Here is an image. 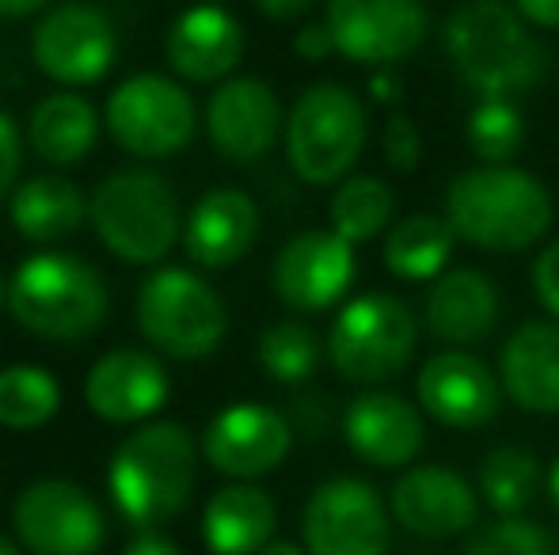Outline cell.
<instances>
[{
	"label": "cell",
	"instance_id": "obj_1",
	"mask_svg": "<svg viewBox=\"0 0 559 555\" xmlns=\"http://www.w3.org/2000/svg\"><path fill=\"white\" fill-rule=\"evenodd\" d=\"M453 73L479 99H518L548 76V50L507 0H464L442 23Z\"/></svg>",
	"mask_w": 559,
	"mask_h": 555
},
{
	"label": "cell",
	"instance_id": "obj_2",
	"mask_svg": "<svg viewBox=\"0 0 559 555\" xmlns=\"http://www.w3.org/2000/svg\"><path fill=\"white\" fill-rule=\"evenodd\" d=\"M445 221L456 240L491 255H518L548 237L556 206L548 186L514 164H479L445 186Z\"/></svg>",
	"mask_w": 559,
	"mask_h": 555
},
{
	"label": "cell",
	"instance_id": "obj_3",
	"mask_svg": "<svg viewBox=\"0 0 559 555\" xmlns=\"http://www.w3.org/2000/svg\"><path fill=\"white\" fill-rule=\"evenodd\" d=\"M194 480H199V445L179 422H148L133 430L107 464V491L118 514L141 533L183 514Z\"/></svg>",
	"mask_w": 559,
	"mask_h": 555
},
{
	"label": "cell",
	"instance_id": "obj_4",
	"mask_svg": "<svg viewBox=\"0 0 559 555\" xmlns=\"http://www.w3.org/2000/svg\"><path fill=\"white\" fill-rule=\"evenodd\" d=\"M107 301L104 275L69 252H38L8 278V312L35 339H88L104 324Z\"/></svg>",
	"mask_w": 559,
	"mask_h": 555
},
{
	"label": "cell",
	"instance_id": "obj_5",
	"mask_svg": "<svg viewBox=\"0 0 559 555\" xmlns=\"http://www.w3.org/2000/svg\"><path fill=\"white\" fill-rule=\"evenodd\" d=\"M88 217L104 248L122 263H160L179 240V198L164 176L126 168L107 176L88 202Z\"/></svg>",
	"mask_w": 559,
	"mask_h": 555
},
{
	"label": "cell",
	"instance_id": "obj_6",
	"mask_svg": "<svg viewBox=\"0 0 559 555\" xmlns=\"http://www.w3.org/2000/svg\"><path fill=\"white\" fill-rule=\"evenodd\" d=\"M369 137L366 104L335 81H320L297 96L286 114V156L309 186H338L358 164Z\"/></svg>",
	"mask_w": 559,
	"mask_h": 555
},
{
	"label": "cell",
	"instance_id": "obj_7",
	"mask_svg": "<svg viewBox=\"0 0 559 555\" xmlns=\"http://www.w3.org/2000/svg\"><path fill=\"white\" fill-rule=\"evenodd\" d=\"M419 347V319L396 293L350 297L328 331V358L350 385H384L412 365Z\"/></svg>",
	"mask_w": 559,
	"mask_h": 555
},
{
	"label": "cell",
	"instance_id": "obj_8",
	"mask_svg": "<svg viewBox=\"0 0 559 555\" xmlns=\"http://www.w3.org/2000/svg\"><path fill=\"white\" fill-rule=\"evenodd\" d=\"M138 327L160 354L194 362L222 347L228 312L206 278L187 267H160L138 289Z\"/></svg>",
	"mask_w": 559,
	"mask_h": 555
},
{
	"label": "cell",
	"instance_id": "obj_9",
	"mask_svg": "<svg viewBox=\"0 0 559 555\" xmlns=\"http://www.w3.org/2000/svg\"><path fill=\"white\" fill-rule=\"evenodd\" d=\"M104 119L118 145L145 160L183 153L199 126L191 92L160 73H138L118 84L107 99Z\"/></svg>",
	"mask_w": 559,
	"mask_h": 555
},
{
	"label": "cell",
	"instance_id": "obj_10",
	"mask_svg": "<svg viewBox=\"0 0 559 555\" xmlns=\"http://www.w3.org/2000/svg\"><path fill=\"white\" fill-rule=\"evenodd\" d=\"M301 536L309 555H389L392 510L373 483L332 475L305 503Z\"/></svg>",
	"mask_w": 559,
	"mask_h": 555
},
{
	"label": "cell",
	"instance_id": "obj_11",
	"mask_svg": "<svg viewBox=\"0 0 559 555\" xmlns=\"http://www.w3.org/2000/svg\"><path fill=\"white\" fill-rule=\"evenodd\" d=\"M12 529L31 555H96L107 541L99 503L73 480H35L12 506Z\"/></svg>",
	"mask_w": 559,
	"mask_h": 555
},
{
	"label": "cell",
	"instance_id": "obj_12",
	"mask_svg": "<svg viewBox=\"0 0 559 555\" xmlns=\"http://www.w3.org/2000/svg\"><path fill=\"white\" fill-rule=\"evenodd\" d=\"M324 23L346 61L396 69L427 43L430 12L423 0H328Z\"/></svg>",
	"mask_w": 559,
	"mask_h": 555
},
{
	"label": "cell",
	"instance_id": "obj_13",
	"mask_svg": "<svg viewBox=\"0 0 559 555\" xmlns=\"http://www.w3.org/2000/svg\"><path fill=\"white\" fill-rule=\"evenodd\" d=\"M358 275V252L332 229L297 232L282 244L271 267L278 301L294 312H328L343 301Z\"/></svg>",
	"mask_w": 559,
	"mask_h": 555
},
{
	"label": "cell",
	"instance_id": "obj_14",
	"mask_svg": "<svg viewBox=\"0 0 559 555\" xmlns=\"http://www.w3.org/2000/svg\"><path fill=\"white\" fill-rule=\"evenodd\" d=\"M479 491L461 472L445 464L407 468L389 491L392 521L407 536L419 541H453L476 529L479 521Z\"/></svg>",
	"mask_w": 559,
	"mask_h": 555
},
{
	"label": "cell",
	"instance_id": "obj_15",
	"mask_svg": "<svg viewBox=\"0 0 559 555\" xmlns=\"http://www.w3.org/2000/svg\"><path fill=\"white\" fill-rule=\"evenodd\" d=\"M31 53L50 81L92 84L115 65L118 35L96 4H58L35 27Z\"/></svg>",
	"mask_w": 559,
	"mask_h": 555
},
{
	"label": "cell",
	"instance_id": "obj_16",
	"mask_svg": "<svg viewBox=\"0 0 559 555\" xmlns=\"http://www.w3.org/2000/svg\"><path fill=\"white\" fill-rule=\"evenodd\" d=\"M294 449V426L266 403H233L217 411L202 437L210 468L236 483H251L274 472Z\"/></svg>",
	"mask_w": 559,
	"mask_h": 555
},
{
	"label": "cell",
	"instance_id": "obj_17",
	"mask_svg": "<svg viewBox=\"0 0 559 555\" xmlns=\"http://www.w3.org/2000/svg\"><path fill=\"white\" fill-rule=\"evenodd\" d=\"M415 396L427 419L449 430H479L502 411V381L468 350H442L427 358L415 377Z\"/></svg>",
	"mask_w": 559,
	"mask_h": 555
},
{
	"label": "cell",
	"instance_id": "obj_18",
	"mask_svg": "<svg viewBox=\"0 0 559 555\" xmlns=\"http://www.w3.org/2000/svg\"><path fill=\"white\" fill-rule=\"evenodd\" d=\"M210 145L228 164H255L282 134V104L259 76H228L206 104Z\"/></svg>",
	"mask_w": 559,
	"mask_h": 555
},
{
	"label": "cell",
	"instance_id": "obj_19",
	"mask_svg": "<svg viewBox=\"0 0 559 555\" xmlns=\"http://www.w3.org/2000/svg\"><path fill=\"white\" fill-rule=\"evenodd\" d=\"M343 437L358 460L373 468H404L427 445L423 408L396 393H361L346 403Z\"/></svg>",
	"mask_w": 559,
	"mask_h": 555
},
{
	"label": "cell",
	"instance_id": "obj_20",
	"mask_svg": "<svg viewBox=\"0 0 559 555\" xmlns=\"http://www.w3.org/2000/svg\"><path fill=\"white\" fill-rule=\"evenodd\" d=\"M84 400L104 422H141L168 400V373L148 350H111L88 370Z\"/></svg>",
	"mask_w": 559,
	"mask_h": 555
},
{
	"label": "cell",
	"instance_id": "obj_21",
	"mask_svg": "<svg viewBox=\"0 0 559 555\" xmlns=\"http://www.w3.org/2000/svg\"><path fill=\"white\" fill-rule=\"evenodd\" d=\"M164 53L176 76L194 84L228 81L243 58V27L236 15H228L217 4L187 8L176 23H171L168 38H164Z\"/></svg>",
	"mask_w": 559,
	"mask_h": 555
},
{
	"label": "cell",
	"instance_id": "obj_22",
	"mask_svg": "<svg viewBox=\"0 0 559 555\" xmlns=\"http://www.w3.org/2000/svg\"><path fill=\"white\" fill-rule=\"evenodd\" d=\"M499 381L507 400L530 415H559V324L525 319L499 354Z\"/></svg>",
	"mask_w": 559,
	"mask_h": 555
},
{
	"label": "cell",
	"instance_id": "obj_23",
	"mask_svg": "<svg viewBox=\"0 0 559 555\" xmlns=\"http://www.w3.org/2000/svg\"><path fill=\"white\" fill-rule=\"evenodd\" d=\"M427 331L453 350L476 347L499 324V286L476 267H453L427 293Z\"/></svg>",
	"mask_w": 559,
	"mask_h": 555
},
{
	"label": "cell",
	"instance_id": "obj_24",
	"mask_svg": "<svg viewBox=\"0 0 559 555\" xmlns=\"http://www.w3.org/2000/svg\"><path fill=\"white\" fill-rule=\"evenodd\" d=\"M259 237V206L251 194L222 186L199 198L183 229V248L199 267L222 270L240 263Z\"/></svg>",
	"mask_w": 559,
	"mask_h": 555
},
{
	"label": "cell",
	"instance_id": "obj_25",
	"mask_svg": "<svg viewBox=\"0 0 559 555\" xmlns=\"http://www.w3.org/2000/svg\"><path fill=\"white\" fill-rule=\"evenodd\" d=\"M278 506L255 483H228L206 503L202 541L214 555H259L274 541Z\"/></svg>",
	"mask_w": 559,
	"mask_h": 555
},
{
	"label": "cell",
	"instance_id": "obj_26",
	"mask_svg": "<svg viewBox=\"0 0 559 555\" xmlns=\"http://www.w3.org/2000/svg\"><path fill=\"white\" fill-rule=\"evenodd\" d=\"M8 217H12L15 232L31 244H58L84 225L88 202H84L81 186L73 179L35 176L12 191Z\"/></svg>",
	"mask_w": 559,
	"mask_h": 555
},
{
	"label": "cell",
	"instance_id": "obj_27",
	"mask_svg": "<svg viewBox=\"0 0 559 555\" xmlns=\"http://www.w3.org/2000/svg\"><path fill=\"white\" fill-rule=\"evenodd\" d=\"M99 137V114L76 92H53V96L38 99L27 122V141L35 148L38 160L53 164V168H69V164L84 160L96 148Z\"/></svg>",
	"mask_w": 559,
	"mask_h": 555
},
{
	"label": "cell",
	"instance_id": "obj_28",
	"mask_svg": "<svg viewBox=\"0 0 559 555\" xmlns=\"http://www.w3.org/2000/svg\"><path fill=\"white\" fill-rule=\"evenodd\" d=\"M456 232L445 214H407L384 232V267L400 281H435L453 260Z\"/></svg>",
	"mask_w": 559,
	"mask_h": 555
},
{
	"label": "cell",
	"instance_id": "obj_29",
	"mask_svg": "<svg viewBox=\"0 0 559 555\" xmlns=\"http://www.w3.org/2000/svg\"><path fill=\"white\" fill-rule=\"evenodd\" d=\"M540 460L522 445H499L484 457L479 464V498L491 514L499 518H522L533 506V498L540 495Z\"/></svg>",
	"mask_w": 559,
	"mask_h": 555
},
{
	"label": "cell",
	"instance_id": "obj_30",
	"mask_svg": "<svg viewBox=\"0 0 559 555\" xmlns=\"http://www.w3.org/2000/svg\"><path fill=\"white\" fill-rule=\"evenodd\" d=\"M392 214H396V194L377 176H346L335 186L332 206H328L332 232L350 240L354 248L381 237L392 225Z\"/></svg>",
	"mask_w": 559,
	"mask_h": 555
},
{
	"label": "cell",
	"instance_id": "obj_31",
	"mask_svg": "<svg viewBox=\"0 0 559 555\" xmlns=\"http://www.w3.org/2000/svg\"><path fill=\"white\" fill-rule=\"evenodd\" d=\"M61 408V385L38 365H8L0 370V426L38 430Z\"/></svg>",
	"mask_w": 559,
	"mask_h": 555
},
{
	"label": "cell",
	"instance_id": "obj_32",
	"mask_svg": "<svg viewBox=\"0 0 559 555\" xmlns=\"http://www.w3.org/2000/svg\"><path fill=\"white\" fill-rule=\"evenodd\" d=\"M464 137L479 164H510L525 145V119L518 99H476Z\"/></svg>",
	"mask_w": 559,
	"mask_h": 555
},
{
	"label": "cell",
	"instance_id": "obj_33",
	"mask_svg": "<svg viewBox=\"0 0 559 555\" xmlns=\"http://www.w3.org/2000/svg\"><path fill=\"white\" fill-rule=\"evenodd\" d=\"M259 365L278 385H297L320 365V342L301 319H278L259 335Z\"/></svg>",
	"mask_w": 559,
	"mask_h": 555
},
{
	"label": "cell",
	"instance_id": "obj_34",
	"mask_svg": "<svg viewBox=\"0 0 559 555\" xmlns=\"http://www.w3.org/2000/svg\"><path fill=\"white\" fill-rule=\"evenodd\" d=\"M461 555H559V544L540 521L499 518L491 529L472 536Z\"/></svg>",
	"mask_w": 559,
	"mask_h": 555
},
{
	"label": "cell",
	"instance_id": "obj_35",
	"mask_svg": "<svg viewBox=\"0 0 559 555\" xmlns=\"http://www.w3.org/2000/svg\"><path fill=\"white\" fill-rule=\"evenodd\" d=\"M381 156L392 171H400V176H412V171L419 168L423 164V134H419V126H415V119H407V114H400V111H392L389 119H384Z\"/></svg>",
	"mask_w": 559,
	"mask_h": 555
},
{
	"label": "cell",
	"instance_id": "obj_36",
	"mask_svg": "<svg viewBox=\"0 0 559 555\" xmlns=\"http://www.w3.org/2000/svg\"><path fill=\"white\" fill-rule=\"evenodd\" d=\"M533 293H537L540 309L559 324V237L548 240L533 260Z\"/></svg>",
	"mask_w": 559,
	"mask_h": 555
},
{
	"label": "cell",
	"instance_id": "obj_37",
	"mask_svg": "<svg viewBox=\"0 0 559 555\" xmlns=\"http://www.w3.org/2000/svg\"><path fill=\"white\" fill-rule=\"evenodd\" d=\"M20 160H23L20 126L12 122V114L0 111V198H4L15 186V179H20Z\"/></svg>",
	"mask_w": 559,
	"mask_h": 555
},
{
	"label": "cell",
	"instance_id": "obj_38",
	"mask_svg": "<svg viewBox=\"0 0 559 555\" xmlns=\"http://www.w3.org/2000/svg\"><path fill=\"white\" fill-rule=\"evenodd\" d=\"M294 50H297V58L301 61H328L335 50V38H332V31H328V23L320 20V23H305V27H297V35H294Z\"/></svg>",
	"mask_w": 559,
	"mask_h": 555
},
{
	"label": "cell",
	"instance_id": "obj_39",
	"mask_svg": "<svg viewBox=\"0 0 559 555\" xmlns=\"http://www.w3.org/2000/svg\"><path fill=\"white\" fill-rule=\"evenodd\" d=\"M369 99L381 107L404 104V84H400L396 69H373V73H369Z\"/></svg>",
	"mask_w": 559,
	"mask_h": 555
},
{
	"label": "cell",
	"instance_id": "obj_40",
	"mask_svg": "<svg viewBox=\"0 0 559 555\" xmlns=\"http://www.w3.org/2000/svg\"><path fill=\"white\" fill-rule=\"evenodd\" d=\"M518 15L537 31H559V0H514Z\"/></svg>",
	"mask_w": 559,
	"mask_h": 555
},
{
	"label": "cell",
	"instance_id": "obj_41",
	"mask_svg": "<svg viewBox=\"0 0 559 555\" xmlns=\"http://www.w3.org/2000/svg\"><path fill=\"white\" fill-rule=\"evenodd\" d=\"M255 8L266 15V20L289 23V20H301V15L312 8V0H255Z\"/></svg>",
	"mask_w": 559,
	"mask_h": 555
},
{
	"label": "cell",
	"instance_id": "obj_42",
	"mask_svg": "<svg viewBox=\"0 0 559 555\" xmlns=\"http://www.w3.org/2000/svg\"><path fill=\"white\" fill-rule=\"evenodd\" d=\"M122 555H183V552H179L168 536H160V533H153V529H148V533L133 536L130 548H126Z\"/></svg>",
	"mask_w": 559,
	"mask_h": 555
},
{
	"label": "cell",
	"instance_id": "obj_43",
	"mask_svg": "<svg viewBox=\"0 0 559 555\" xmlns=\"http://www.w3.org/2000/svg\"><path fill=\"white\" fill-rule=\"evenodd\" d=\"M46 0H0V15H8V20H15V15H31L38 12Z\"/></svg>",
	"mask_w": 559,
	"mask_h": 555
},
{
	"label": "cell",
	"instance_id": "obj_44",
	"mask_svg": "<svg viewBox=\"0 0 559 555\" xmlns=\"http://www.w3.org/2000/svg\"><path fill=\"white\" fill-rule=\"evenodd\" d=\"M259 555H309L301 548V544H294V541H271Z\"/></svg>",
	"mask_w": 559,
	"mask_h": 555
},
{
	"label": "cell",
	"instance_id": "obj_45",
	"mask_svg": "<svg viewBox=\"0 0 559 555\" xmlns=\"http://www.w3.org/2000/svg\"><path fill=\"white\" fill-rule=\"evenodd\" d=\"M545 487H548V498H552V506L559 510V457L552 460V468H548V475H545Z\"/></svg>",
	"mask_w": 559,
	"mask_h": 555
},
{
	"label": "cell",
	"instance_id": "obj_46",
	"mask_svg": "<svg viewBox=\"0 0 559 555\" xmlns=\"http://www.w3.org/2000/svg\"><path fill=\"white\" fill-rule=\"evenodd\" d=\"M0 555H20L15 541H12V536H4V533H0Z\"/></svg>",
	"mask_w": 559,
	"mask_h": 555
},
{
	"label": "cell",
	"instance_id": "obj_47",
	"mask_svg": "<svg viewBox=\"0 0 559 555\" xmlns=\"http://www.w3.org/2000/svg\"><path fill=\"white\" fill-rule=\"evenodd\" d=\"M0 309H8V281L0 275Z\"/></svg>",
	"mask_w": 559,
	"mask_h": 555
}]
</instances>
